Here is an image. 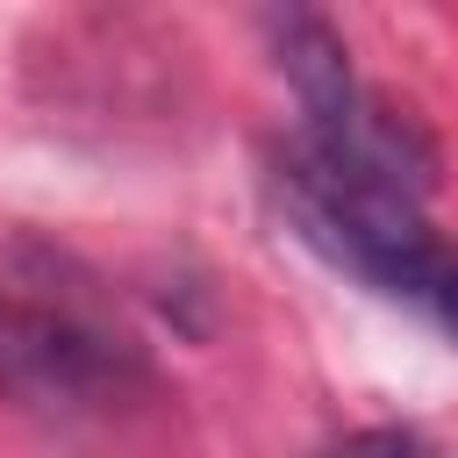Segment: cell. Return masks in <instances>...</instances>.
<instances>
[{"instance_id": "cell-1", "label": "cell", "mask_w": 458, "mask_h": 458, "mask_svg": "<svg viewBox=\"0 0 458 458\" xmlns=\"http://www.w3.org/2000/svg\"><path fill=\"white\" fill-rule=\"evenodd\" d=\"M272 200L286 215V229L329 258L336 272H351L358 286L415 308L444 344H458V243H444L422 215V200L336 165L329 150H315L308 136H286L272 157Z\"/></svg>"}, {"instance_id": "cell-2", "label": "cell", "mask_w": 458, "mask_h": 458, "mask_svg": "<svg viewBox=\"0 0 458 458\" xmlns=\"http://www.w3.org/2000/svg\"><path fill=\"white\" fill-rule=\"evenodd\" d=\"M129 379L143 372L122 344H107L100 329L57 308H29L0 293V394L36 401V408H100Z\"/></svg>"}, {"instance_id": "cell-3", "label": "cell", "mask_w": 458, "mask_h": 458, "mask_svg": "<svg viewBox=\"0 0 458 458\" xmlns=\"http://www.w3.org/2000/svg\"><path fill=\"white\" fill-rule=\"evenodd\" d=\"M315 458H444L422 429H401V422H379V429H351L336 444H322Z\"/></svg>"}]
</instances>
